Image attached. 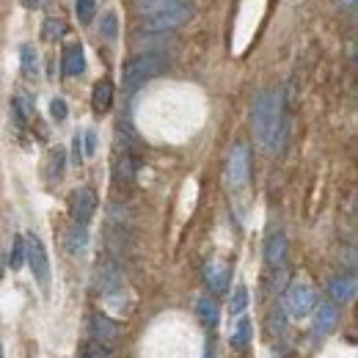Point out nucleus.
I'll return each instance as SVG.
<instances>
[{
  "mask_svg": "<svg viewBox=\"0 0 358 358\" xmlns=\"http://www.w3.org/2000/svg\"><path fill=\"white\" fill-rule=\"evenodd\" d=\"M99 34H102L108 42H113V39L119 36V14H116V11H108V14L102 17V22H99Z\"/></svg>",
  "mask_w": 358,
  "mask_h": 358,
  "instance_id": "obj_23",
  "label": "nucleus"
},
{
  "mask_svg": "<svg viewBox=\"0 0 358 358\" xmlns=\"http://www.w3.org/2000/svg\"><path fill=\"white\" fill-rule=\"evenodd\" d=\"M174 3L177 0H135V8H138L141 17H152V14H157V11H163V8L174 6Z\"/></svg>",
  "mask_w": 358,
  "mask_h": 358,
  "instance_id": "obj_21",
  "label": "nucleus"
},
{
  "mask_svg": "<svg viewBox=\"0 0 358 358\" xmlns=\"http://www.w3.org/2000/svg\"><path fill=\"white\" fill-rule=\"evenodd\" d=\"M245 306H248V289H245V284H237V289L229 301V309H231V314H243Z\"/></svg>",
  "mask_w": 358,
  "mask_h": 358,
  "instance_id": "obj_26",
  "label": "nucleus"
},
{
  "mask_svg": "<svg viewBox=\"0 0 358 358\" xmlns=\"http://www.w3.org/2000/svg\"><path fill=\"white\" fill-rule=\"evenodd\" d=\"M190 14H193V8H190L187 3L177 0L174 6H169V8H163V11L152 14V17H143L141 28H143V31H149V34H166V31L182 28V25L190 20Z\"/></svg>",
  "mask_w": 358,
  "mask_h": 358,
  "instance_id": "obj_3",
  "label": "nucleus"
},
{
  "mask_svg": "<svg viewBox=\"0 0 358 358\" xmlns=\"http://www.w3.org/2000/svg\"><path fill=\"white\" fill-rule=\"evenodd\" d=\"M83 358H110V350H108V345H102V342H89L86 345V350H83Z\"/></svg>",
  "mask_w": 358,
  "mask_h": 358,
  "instance_id": "obj_29",
  "label": "nucleus"
},
{
  "mask_svg": "<svg viewBox=\"0 0 358 358\" xmlns=\"http://www.w3.org/2000/svg\"><path fill=\"white\" fill-rule=\"evenodd\" d=\"M281 94L275 89L262 91L254 102V135L259 141V146L265 152H275L278 149V141H281V124H284V116H281Z\"/></svg>",
  "mask_w": 358,
  "mask_h": 358,
  "instance_id": "obj_1",
  "label": "nucleus"
},
{
  "mask_svg": "<svg viewBox=\"0 0 358 358\" xmlns=\"http://www.w3.org/2000/svg\"><path fill=\"white\" fill-rule=\"evenodd\" d=\"M61 69H64V75H69V78L83 75V72H86V55H83V47L80 45L66 47V50H64V64H61Z\"/></svg>",
  "mask_w": 358,
  "mask_h": 358,
  "instance_id": "obj_12",
  "label": "nucleus"
},
{
  "mask_svg": "<svg viewBox=\"0 0 358 358\" xmlns=\"http://www.w3.org/2000/svg\"><path fill=\"white\" fill-rule=\"evenodd\" d=\"M113 105V83L110 80H99L91 91V108L96 113H108Z\"/></svg>",
  "mask_w": 358,
  "mask_h": 358,
  "instance_id": "obj_14",
  "label": "nucleus"
},
{
  "mask_svg": "<svg viewBox=\"0 0 358 358\" xmlns=\"http://www.w3.org/2000/svg\"><path fill=\"white\" fill-rule=\"evenodd\" d=\"M89 325H91V336H94L96 342H102V345H113V342L122 336L119 325H116L110 317H105V314H94Z\"/></svg>",
  "mask_w": 358,
  "mask_h": 358,
  "instance_id": "obj_9",
  "label": "nucleus"
},
{
  "mask_svg": "<svg viewBox=\"0 0 358 358\" xmlns=\"http://www.w3.org/2000/svg\"><path fill=\"white\" fill-rule=\"evenodd\" d=\"M20 58H22V75H25L28 80H36V78H39V58H36V47L22 45L20 47Z\"/></svg>",
  "mask_w": 358,
  "mask_h": 358,
  "instance_id": "obj_18",
  "label": "nucleus"
},
{
  "mask_svg": "<svg viewBox=\"0 0 358 358\" xmlns=\"http://www.w3.org/2000/svg\"><path fill=\"white\" fill-rule=\"evenodd\" d=\"M64 149H52L50 157H47V177L50 179H61L64 177Z\"/></svg>",
  "mask_w": 358,
  "mask_h": 358,
  "instance_id": "obj_24",
  "label": "nucleus"
},
{
  "mask_svg": "<svg viewBox=\"0 0 358 358\" xmlns=\"http://www.w3.org/2000/svg\"><path fill=\"white\" fill-rule=\"evenodd\" d=\"M64 31H66V22H64L61 17H47L45 25H42V34H45L47 42L61 39V36H64Z\"/></svg>",
  "mask_w": 358,
  "mask_h": 358,
  "instance_id": "obj_22",
  "label": "nucleus"
},
{
  "mask_svg": "<svg viewBox=\"0 0 358 358\" xmlns=\"http://www.w3.org/2000/svg\"><path fill=\"white\" fill-rule=\"evenodd\" d=\"M99 292L105 295V298H110V295H116L119 289H122V273L113 268V265H108L105 270H99Z\"/></svg>",
  "mask_w": 358,
  "mask_h": 358,
  "instance_id": "obj_16",
  "label": "nucleus"
},
{
  "mask_svg": "<svg viewBox=\"0 0 358 358\" xmlns=\"http://www.w3.org/2000/svg\"><path fill=\"white\" fill-rule=\"evenodd\" d=\"M339 325V306L331 301H322L314 306V334L317 336H328L334 334Z\"/></svg>",
  "mask_w": 358,
  "mask_h": 358,
  "instance_id": "obj_8",
  "label": "nucleus"
},
{
  "mask_svg": "<svg viewBox=\"0 0 358 358\" xmlns=\"http://www.w3.org/2000/svg\"><path fill=\"white\" fill-rule=\"evenodd\" d=\"M133 174H135V160L133 155H122L119 157V163H116V179L119 182H133Z\"/></svg>",
  "mask_w": 358,
  "mask_h": 358,
  "instance_id": "obj_25",
  "label": "nucleus"
},
{
  "mask_svg": "<svg viewBox=\"0 0 358 358\" xmlns=\"http://www.w3.org/2000/svg\"><path fill=\"white\" fill-rule=\"evenodd\" d=\"M169 69V55L163 52H141V55H133L127 64H124V86L130 91H135L138 86H143L146 80L163 75Z\"/></svg>",
  "mask_w": 358,
  "mask_h": 358,
  "instance_id": "obj_2",
  "label": "nucleus"
},
{
  "mask_svg": "<svg viewBox=\"0 0 358 358\" xmlns=\"http://www.w3.org/2000/svg\"><path fill=\"white\" fill-rule=\"evenodd\" d=\"M69 213L75 224H89L96 213V193L91 187H78L69 199Z\"/></svg>",
  "mask_w": 358,
  "mask_h": 358,
  "instance_id": "obj_7",
  "label": "nucleus"
},
{
  "mask_svg": "<svg viewBox=\"0 0 358 358\" xmlns=\"http://www.w3.org/2000/svg\"><path fill=\"white\" fill-rule=\"evenodd\" d=\"M50 116H52L55 122H64V119L69 116V105H66V99L55 96V99L50 102Z\"/></svg>",
  "mask_w": 358,
  "mask_h": 358,
  "instance_id": "obj_27",
  "label": "nucleus"
},
{
  "mask_svg": "<svg viewBox=\"0 0 358 358\" xmlns=\"http://www.w3.org/2000/svg\"><path fill=\"white\" fill-rule=\"evenodd\" d=\"M75 11H78L80 22H89L91 17H94V11H96V0H78L75 3Z\"/></svg>",
  "mask_w": 358,
  "mask_h": 358,
  "instance_id": "obj_28",
  "label": "nucleus"
},
{
  "mask_svg": "<svg viewBox=\"0 0 358 358\" xmlns=\"http://www.w3.org/2000/svg\"><path fill=\"white\" fill-rule=\"evenodd\" d=\"M251 320L248 317H240V322H237V328H234V334H231V348H245L248 342H251Z\"/></svg>",
  "mask_w": 358,
  "mask_h": 358,
  "instance_id": "obj_19",
  "label": "nucleus"
},
{
  "mask_svg": "<svg viewBox=\"0 0 358 358\" xmlns=\"http://www.w3.org/2000/svg\"><path fill=\"white\" fill-rule=\"evenodd\" d=\"M248 174H251V155H248V146L237 143V146L231 149V155H229V163H226V182H229V187H234V190L245 187Z\"/></svg>",
  "mask_w": 358,
  "mask_h": 358,
  "instance_id": "obj_6",
  "label": "nucleus"
},
{
  "mask_svg": "<svg viewBox=\"0 0 358 358\" xmlns=\"http://www.w3.org/2000/svg\"><path fill=\"white\" fill-rule=\"evenodd\" d=\"M196 312H199L201 322H204L207 328H215V325H218V320H221V309H218L215 298H210V295L199 298V303H196Z\"/></svg>",
  "mask_w": 358,
  "mask_h": 358,
  "instance_id": "obj_17",
  "label": "nucleus"
},
{
  "mask_svg": "<svg viewBox=\"0 0 358 358\" xmlns=\"http://www.w3.org/2000/svg\"><path fill=\"white\" fill-rule=\"evenodd\" d=\"M342 6H345L348 11H353V8H356V0H342Z\"/></svg>",
  "mask_w": 358,
  "mask_h": 358,
  "instance_id": "obj_33",
  "label": "nucleus"
},
{
  "mask_svg": "<svg viewBox=\"0 0 358 358\" xmlns=\"http://www.w3.org/2000/svg\"><path fill=\"white\" fill-rule=\"evenodd\" d=\"M66 248H69V254H75V257L89 248V229H86V224H75L66 231Z\"/></svg>",
  "mask_w": 358,
  "mask_h": 358,
  "instance_id": "obj_15",
  "label": "nucleus"
},
{
  "mask_svg": "<svg viewBox=\"0 0 358 358\" xmlns=\"http://www.w3.org/2000/svg\"><path fill=\"white\" fill-rule=\"evenodd\" d=\"M204 284H207L215 295L226 292V287H229V268H226L224 262H218V259H210V262L204 265Z\"/></svg>",
  "mask_w": 358,
  "mask_h": 358,
  "instance_id": "obj_10",
  "label": "nucleus"
},
{
  "mask_svg": "<svg viewBox=\"0 0 358 358\" xmlns=\"http://www.w3.org/2000/svg\"><path fill=\"white\" fill-rule=\"evenodd\" d=\"M287 259V237L278 231V234H270L268 243H265V262L270 268H281Z\"/></svg>",
  "mask_w": 358,
  "mask_h": 358,
  "instance_id": "obj_11",
  "label": "nucleus"
},
{
  "mask_svg": "<svg viewBox=\"0 0 358 358\" xmlns=\"http://www.w3.org/2000/svg\"><path fill=\"white\" fill-rule=\"evenodd\" d=\"M25 262L31 265V273L42 287V292H50V259H47L45 243L36 234L25 237Z\"/></svg>",
  "mask_w": 358,
  "mask_h": 358,
  "instance_id": "obj_5",
  "label": "nucleus"
},
{
  "mask_svg": "<svg viewBox=\"0 0 358 358\" xmlns=\"http://www.w3.org/2000/svg\"><path fill=\"white\" fill-rule=\"evenodd\" d=\"M314 306H317L314 289L306 281L295 278V281L287 287V292H284V312L289 314L292 320H303V317H309V314L314 312Z\"/></svg>",
  "mask_w": 358,
  "mask_h": 358,
  "instance_id": "obj_4",
  "label": "nucleus"
},
{
  "mask_svg": "<svg viewBox=\"0 0 358 358\" xmlns=\"http://www.w3.org/2000/svg\"><path fill=\"white\" fill-rule=\"evenodd\" d=\"M14 110H17V116L22 119V124L34 116V108H31V99H28V96H17V99H14Z\"/></svg>",
  "mask_w": 358,
  "mask_h": 358,
  "instance_id": "obj_30",
  "label": "nucleus"
},
{
  "mask_svg": "<svg viewBox=\"0 0 358 358\" xmlns=\"http://www.w3.org/2000/svg\"><path fill=\"white\" fill-rule=\"evenodd\" d=\"M331 298L336 303H350L356 298V275H336L331 281Z\"/></svg>",
  "mask_w": 358,
  "mask_h": 358,
  "instance_id": "obj_13",
  "label": "nucleus"
},
{
  "mask_svg": "<svg viewBox=\"0 0 358 358\" xmlns=\"http://www.w3.org/2000/svg\"><path fill=\"white\" fill-rule=\"evenodd\" d=\"M83 143H86V146H83V155H94V152H96V133H94V130H89V133L83 135Z\"/></svg>",
  "mask_w": 358,
  "mask_h": 358,
  "instance_id": "obj_32",
  "label": "nucleus"
},
{
  "mask_svg": "<svg viewBox=\"0 0 358 358\" xmlns=\"http://www.w3.org/2000/svg\"><path fill=\"white\" fill-rule=\"evenodd\" d=\"M0 358H3V348H0Z\"/></svg>",
  "mask_w": 358,
  "mask_h": 358,
  "instance_id": "obj_35",
  "label": "nucleus"
},
{
  "mask_svg": "<svg viewBox=\"0 0 358 358\" xmlns=\"http://www.w3.org/2000/svg\"><path fill=\"white\" fill-rule=\"evenodd\" d=\"M25 265V237H14L11 243V251H8V268L11 270H20Z\"/></svg>",
  "mask_w": 358,
  "mask_h": 358,
  "instance_id": "obj_20",
  "label": "nucleus"
},
{
  "mask_svg": "<svg viewBox=\"0 0 358 358\" xmlns=\"http://www.w3.org/2000/svg\"><path fill=\"white\" fill-rule=\"evenodd\" d=\"M25 3H28V6H34V3H39V0H25Z\"/></svg>",
  "mask_w": 358,
  "mask_h": 358,
  "instance_id": "obj_34",
  "label": "nucleus"
},
{
  "mask_svg": "<svg viewBox=\"0 0 358 358\" xmlns=\"http://www.w3.org/2000/svg\"><path fill=\"white\" fill-rule=\"evenodd\" d=\"M80 160H83V138L75 135V138H72V163L80 166Z\"/></svg>",
  "mask_w": 358,
  "mask_h": 358,
  "instance_id": "obj_31",
  "label": "nucleus"
}]
</instances>
